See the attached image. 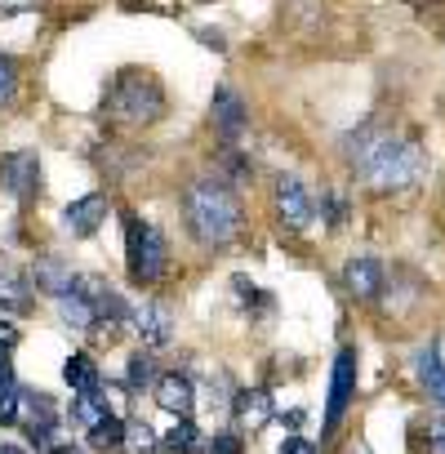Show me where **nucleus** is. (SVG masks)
Returning <instances> with one entry per match:
<instances>
[{
    "label": "nucleus",
    "mask_w": 445,
    "mask_h": 454,
    "mask_svg": "<svg viewBox=\"0 0 445 454\" xmlns=\"http://www.w3.org/2000/svg\"><path fill=\"white\" fill-rule=\"evenodd\" d=\"M347 165L374 192H405L427 174V152L396 129L365 125L347 138Z\"/></svg>",
    "instance_id": "nucleus-1"
},
{
    "label": "nucleus",
    "mask_w": 445,
    "mask_h": 454,
    "mask_svg": "<svg viewBox=\"0 0 445 454\" xmlns=\"http://www.w3.org/2000/svg\"><path fill=\"white\" fill-rule=\"evenodd\" d=\"M191 237L209 250H222L241 237V200L222 178H196L183 196Z\"/></svg>",
    "instance_id": "nucleus-2"
},
{
    "label": "nucleus",
    "mask_w": 445,
    "mask_h": 454,
    "mask_svg": "<svg viewBox=\"0 0 445 454\" xmlns=\"http://www.w3.org/2000/svg\"><path fill=\"white\" fill-rule=\"evenodd\" d=\"M112 112L121 121H129V125H147V121H156L165 112V94H160V85L147 72H134L129 67L112 85Z\"/></svg>",
    "instance_id": "nucleus-3"
},
{
    "label": "nucleus",
    "mask_w": 445,
    "mask_h": 454,
    "mask_svg": "<svg viewBox=\"0 0 445 454\" xmlns=\"http://www.w3.org/2000/svg\"><path fill=\"white\" fill-rule=\"evenodd\" d=\"M125 259H129V277L138 281V286H152V281H160V272H165V263H169V254H165V237L156 232L152 223H143V218H125Z\"/></svg>",
    "instance_id": "nucleus-4"
},
{
    "label": "nucleus",
    "mask_w": 445,
    "mask_h": 454,
    "mask_svg": "<svg viewBox=\"0 0 445 454\" xmlns=\"http://www.w3.org/2000/svg\"><path fill=\"white\" fill-rule=\"evenodd\" d=\"M356 370H361L356 348H339L334 370H330V396H325V436L339 432V423H343V414H347V405L356 396Z\"/></svg>",
    "instance_id": "nucleus-5"
},
{
    "label": "nucleus",
    "mask_w": 445,
    "mask_h": 454,
    "mask_svg": "<svg viewBox=\"0 0 445 454\" xmlns=\"http://www.w3.org/2000/svg\"><path fill=\"white\" fill-rule=\"evenodd\" d=\"M272 200H277V214L290 232H308L316 223V200H312V192L299 174H281L277 187H272Z\"/></svg>",
    "instance_id": "nucleus-6"
},
{
    "label": "nucleus",
    "mask_w": 445,
    "mask_h": 454,
    "mask_svg": "<svg viewBox=\"0 0 445 454\" xmlns=\"http://www.w3.org/2000/svg\"><path fill=\"white\" fill-rule=\"evenodd\" d=\"M0 187H5L14 200H36V192H41V156L32 152V147H23V152H5L0 156Z\"/></svg>",
    "instance_id": "nucleus-7"
},
{
    "label": "nucleus",
    "mask_w": 445,
    "mask_h": 454,
    "mask_svg": "<svg viewBox=\"0 0 445 454\" xmlns=\"http://www.w3.org/2000/svg\"><path fill=\"white\" fill-rule=\"evenodd\" d=\"M19 414L27 419V441L50 454V450H54V432H59V410H54V401H50L45 392H27Z\"/></svg>",
    "instance_id": "nucleus-8"
},
{
    "label": "nucleus",
    "mask_w": 445,
    "mask_h": 454,
    "mask_svg": "<svg viewBox=\"0 0 445 454\" xmlns=\"http://www.w3.org/2000/svg\"><path fill=\"white\" fill-rule=\"evenodd\" d=\"M103 223H107V196H98V192H90V196H81L63 209V232L76 237V241L94 237Z\"/></svg>",
    "instance_id": "nucleus-9"
},
{
    "label": "nucleus",
    "mask_w": 445,
    "mask_h": 454,
    "mask_svg": "<svg viewBox=\"0 0 445 454\" xmlns=\"http://www.w3.org/2000/svg\"><path fill=\"white\" fill-rule=\"evenodd\" d=\"M246 125H250V112H246L241 94L228 90V85H218V90H214V129L228 138V143H237V138L246 134Z\"/></svg>",
    "instance_id": "nucleus-10"
},
{
    "label": "nucleus",
    "mask_w": 445,
    "mask_h": 454,
    "mask_svg": "<svg viewBox=\"0 0 445 454\" xmlns=\"http://www.w3.org/2000/svg\"><path fill=\"white\" fill-rule=\"evenodd\" d=\"M81 290L94 299V317H98L107 330H121V325H129V321H134V308H129L116 290H107L103 281H81Z\"/></svg>",
    "instance_id": "nucleus-11"
},
{
    "label": "nucleus",
    "mask_w": 445,
    "mask_h": 454,
    "mask_svg": "<svg viewBox=\"0 0 445 454\" xmlns=\"http://www.w3.org/2000/svg\"><path fill=\"white\" fill-rule=\"evenodd\" d=\"M134 330H138V339L147 343V348H165L169 339H174V321H169V308L165 303H143V308H134Z\"/></svg>",
    "instance_id": "nucleus-12"
},
{
    "label": "nucleus",
    "mask_w": 445,
    "mask_h": 454,
    "mask_svg": "<svg viewBox=\"0 0 445 454\" xmlns=\"http://www.w3.org/2000/svg\"><path fill=\"white\" fill-rule=\"evenodd\" d=\"M156 405H160L165 414H174V419L191 414V405H196V383H191L187 374H160V379H156Z\"/></svg>",
    "instance_id": "nucleus-13"
},
{
    "label": "nucleus",
    "mask_w": 445,
    "mask_h": 454,
    "mask_svg": "<svg viewBox=\"0 0 445 454\" xmlns=\"http://www.w3.org/2000/svg\"><path fill=\"white\" fill-rule=\"evenodd\" d=\"M343 286H347V294L352 299H379L383 294V263H374V259H352L347 268H343Z\"/></svg>",
    "instance_id": "nucleus-14"
},
{
    "label": "nucleus",
    "mask_w": 445,
    "mask_h": 454,
    "mask_svg": "<svg viewBox=\"0 0 445 454\" xmlns=\"http://www.w3.org/2000/svg\"><path fill=\"white\" fill-rule=\"evenodd\" d=\"M414 374H418L423 392L445 410V361H441V348H436V343H427V348L414 352Z\"/></svg>",
    "instance_id": "nucleus-15"
},
{
    "label": "nucleus",
    "mask_w": 445,
    "mask_h": 454,
    "mask_svg": "<svg viewBox=\"0 0 445 454\" xmlns=\"http://www.w3.org/2000/svg\"><path fill=\"white\" fill-rule=\"evenodd\" d=\"M32 290H41V294H67L72 286H76V277H72V268L59 259V254H45V259H36V268H32Z\"/></svg>",
    "instance_id": "nucleus-16"
},
{
    "label": "nucleus",
    "mask_w": 445,
    "mask_h": 454,
    "mask_svg": "<svg viewBox=\"0 0 445 454\" xmlns=\"http://www.w3.org/2000/svg\"><path fill=\"white\" fill-rule=\"evenodd\" d=\"M59 321H63L67 330H81V334L94 330V321H98V317H94V299L81 290V281H76L67 294H59Z\"/></svg>",
    "instance_id": "nucleus-17"
},
{
    "label": "nucleus",
    "mask_w": 445,
    "mask_h": 454,
    "mask_svg": "<svg viewBox=\"0 0 445 454\" xmlns=\"http://www.w3.org/2000/svg\"><path fill=\"white\" fill-rule=\"evenodd\" d=\"M232 414H237L241 423H250V427H263V423L272 419V396H268L263 387L237 392V396H232Z\"/></svg>",
    "instance_id": "nucleus-18"
},
{
    "label": "nucleus",
    "mask_w": 445,
    "mask_h": 454,
    "mask_svg": "<svg viewBox=\"0 0 445 454\" xmlns=\"http://www.w3.org/2000/svg\"><path fill=\"white\" fill-rule=\"evenodd\" d=\"M112 414V405H107V396L103 392H72V410H67V419L76 423V427H94L98 419H107Z\"/></svg>",
    "instance_id": "nucleus-19"
},
{
    "label": "nucleus",
    "mask_w": 445,
    "mask_h": 454,
    "mask_svg": "<svg viewBox=\"0 0 445 454\" xmlns=\"http://www.w3.org/2000/svg\"><path fill=\"white\" fill-rule=\"evenodd\" d=\"M63 379H67V387H72V392H98V365H94V356H90V352L67 356Z\"/></svg>",
    "instance_id": "nucleus-20"
},
{
    "label": "nucleus",
    "mask_w": 445,
    "mask_h": 454,
    "mask_svg": "<svg viewBox=\"0 0 445 454\" xmlns=\"http://www.w3.org/2000/svg\"><path fill=\"white\" fill-rule=\"evenodd\" d=\"M27 277L14 272V268H0V308L5 312H23L27 308Z\"/></svg>",
    "instance_id": "nucleus-21"
},
{
    "label": "nucleus",
    "mask_w": 445,
    "mask_h": 454,
    "mask_svg": "<svg viewBox=\"0 0 445 454\" xmlns=\"http://www.w3.org/2000/svg\"><path fill=\"white\" fill-rule=\"evenodd\" d=\"M85 436H90V450H121V441H125V419H121V414H107V419H98Z\"/></svg>",
    "instance_id": "nucleus-22"
},
{
    "label": "nucleus",
    "mask_w": 445,
    "mask_h": 454,
    "mask_svg": "<svg viewBox=\"0 0 445 454\" xmlns=\"http://www.w3.org/2000/svg\"><path fill=\"white\" fill-rule=\"evenodd\" d=\"M165 450H174V454H196L200 450V427L191 423V414L174 419V427L165 432Z\"/></svg>",
    "instance_id": "nucleus-23"
},
{
    "label": "nucleus",
    "mask_w": 445,
    "mask_h": 454,
    "mask_svg": "<svg viewBox=\"0 0 445 454\" xmlns=\"http://www.w3.org/2000/svg\"><path fill=\"white\" fill-rule=\"evenodd\" d=\"M121 450H129V454H156V450H160V436H156L152 423H125Z\"/></svg>",
    "instance_id": "nucleus-24"
},
{
    "label": "nucleus",
    "mask_w": 445,
    "mask_h": 454,
    "mask_svg": "<svg viewBox=\"0 0 445 454\" xmlns=\"http://www.w3.org/2000/svg\"><path fill=\"white\" fill-rule=\"evenodd\" d=\"M125 387L129 392H143V387H156V361L152 356H129V370H125Z\"/></svg>",
    "instance_id": "nucleus-25"
},
{
    "label": "nucleus",
    "mask_w": 445,
    "mask_h": 454,
    "mask_svg": "<svg viewBox=\"0 0 445 454\" xmlns=\"http://www.w3.org/2000/svg\"><path fill=\"white\" fill-rule=\"evenodd\" d=\"M19 410H23V387L5 383V387H0V427H10L19 419Z\"/></svg>",
    "instance_id": "nucleus-26"
},
{
    "label": "nucleus",
    "mask_w": 445,
    "mask_h": 454,
    "mask_svg": "<svg viewBox=\"0 0 445 454\" xmlns=\"http://www.w3.org/2000/svg\"><path fill=\"white\" fill-rule=\"evenodd\" d=\"M423 436H427V454H445V414H432L423 423Z\"/></svg>",
    "instance_id": "nucleus-27"
},
{
    "label": "nucleus",
    "mask_w": 445,
    "mask_h": 454,
    "mask_svg": "<svg viewBox=\"0 0 445 454\" xmlns=\"http://www.w3.org/2000/svg\"><path fill=\"white\" fill-rule=\"evenodd\" d=\"M14 90H19V76H14V63L0 54V107H5L10 98H14Z\"/></svg>",
    "instance_id": "nucleus-28"
},
{
    "label": "nucleus",
    "mask_w": 445,
    "mask_h": 454,
    "mask_svg": "<svg viewBox=\"0 0 445 454\" xmlns=\"http://www.w3.org/2000/svg\"><path fill=\"white\" fill-rule=\"evenodd\" d=\"M205 454H241V436L237 432H214V441L205 445Z\"/></svg>",
    "instance_id": "nucleus-29"
},
{
    "label": "nucleus",
    "mask_w": 445,
    "mask_h": 454,
    "mask_svg": "<svg viewBox=\"0 0 445 454\" xmlns=\"http://www.w3.org/2000/svg\"><path fill=\"white\" fill-rule=\"evenodd\" d=\"M325 209H330V214H325V218H330V227H343V218H347V205H343L339 196H325Z\"/></svg>",
    "instance_id": "nucleus-30"
},
{
    "label": "nucleus",
    "mask_w": 445,
    "mask_h": 454,
    "mask_svg": "<svg viewBox=\"0 0 445 454\" xmlns=\"http://www.w3.org/2000/svg\"><path fill=\"white\" fill-rule=\"evenodd\" d=\"M281 454H316V445L303 441V436H285V441H281Z\"/></svg>",
    "instance_id": "nucleus-31"
},
{
    "label": "nucleus",
    "mask_w": 445,
    "mask_h": 454,
    "mask_svg": "<svg viewBox=\"0 0 445 454\" xmlns=\"http://www.w3.org/2000/svg\"><path fill=\"white\" fill-rule=\"evenodd\" d=\"M5 383H14V361H10V348L0 343V387Z\"/></svg>",
    "instance_id": "nucleus-32"
},
{
    "label": "nucleus",
    "mask_w": 445,
    "mask_h": 454,
    "mask_svg": "<svg viewBox=\"0 0 445 454\" xmlns=\"http://www.w3.org/2000/svg\"><path fill=\"white\" fill-rule=\"evenodd\" d=\"M41 0H0V14H23V10H36Z\"/></svg>",
    "instance_id": "nucleus-33"
},
{
    "label": "nucleus",
    "mask_w": 445,
    "mask_h": 454,
    "mask_svg": "<svg viewBox=\"0 0 445 454\" xmlns=\"http://www.w3.org/2000/svg\"><path fill=\"white\" fill-rule=\"evenodd\" d=\"M0 343H5V348H14V343H19V330H14L10 321H0Z\"/></svg>",
    "instance_id": "nucleus-34"
},
{
    "label": "nucleus",
    "mask_w": 445,
    "mask_h": 454,
    "mask_svg": "<svg viewBox=\"0 0 445 454\" xmlns=\"http://www.w3.org/2000/svg\"><path fill=\"white\" fill-rule=\"evenodd\" d=\"M50 454H85V450H81V445H54Z\"/></svg>",
    "instance_id": "nucleus-35"
},
{
    "label": "nucleus",
    "mask_w": 445,
    "mask_h": 454,
    "mask_svg": "<svg viewBox=\"0 0 445 454\" xmlns=\"http://www.w3.org/2000/svg\"><path fill=\"white\" fill-rule=\"evenodd\" d=\"M0 454H27V450H23V445H10V441H5V445H0Z\"/></svg>",
    "instance_id": "nucleus-36"
}]
</instances>
